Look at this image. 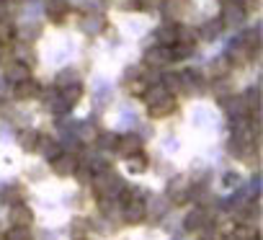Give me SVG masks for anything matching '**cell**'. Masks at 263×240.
<instances>
[{"label": "cell", "mask_w": 263, "mask_h": 240, "mask_svg": "<svg viewBox=\"0 0 263 240\" xmlns=\"http://www.w3.org/2000/svg\"><path fill=\"white\" fill-rule=\"evenodd\" d=\"M90 186H93V194H96L98 199H119V194L126 189V181H124L116 171L106 168V171H101V173H93Z\"/></svg>", "instance_id": "cell-1"}, {"label": "cell", "mask_w": 263, "mask_h": 240, "mask_svg": "<svg viewBox=\"0 0 263 240\" xmlns=\"http://www.w3.org/2000/svg\"><path fill=\"white\" fill-rule=\"evenodd\" d=\"M191 178L189 176H171L168 186H165V196L171 199V204H183L191 199Z\"/></svg>", "instance_id": "cell-2"}, {"label": "cell", "mask_w": 263, "mask_h": 240, "mask_svg": "<svg viewBox=\"0 0 263 240\" xmlns=\"http://www.w3.org/2000/svg\"><path fill=\"white\" fill-rule=\"evenodd\" d=\"M204 227H214V214L209 212V207H194L186 217H183V230L189 232H201Z\"/></svg>", "instance_id": "cell-3"}, {"label": "cell", "mask_w": 263, "mask_h": 240, "mask_svg": "<svg viewBox=\"0 0 263 240\" xmlns=\"http://www.w3.org/2000/svg\"><path fill=\"white\" fill-rule=\"evenodd\" d=\"M171 62H173V52H171V47L155 44V47L145 49V67H150V70H165Z\"/></svg>", "instance_id": "cell-4"}, {"label": "cell", "mask_w": 263, "mask_h": 240, "mask_svg": "<svg viewBox=\"0 0 263 240\" xmlns=\"http://www.w3.org/2000/svg\"><path fill=\"white\" fill-rule=\"evenodd\" d=\"M52 163V173H57L60 178H67V176H72L75 173V168L80 165V158L75 155V153H67V150H62L54 160H49Z\"/></svg>", "instance_id": "cell-5"}, {"label": "cell", "mask_w": 263, "mask_h": 240, "mask_svg": "<svg viewBox=\"0 0 263 240\" xmlns=\"http://www.w3.org/2000/svg\"><path fill=\"white\" fill-rule=\"evenodd\" d=\"M219 108L227 114V116H250V108L245 103L242 96H235V93H227V96H219Z\"/></svg>", "instance_id": "cell-6"}, {"label": "cell", "mask_w": 263, "mask_h": 240, "mask_svg": "<svg viewBox=\"0 0 263 240\" xmlns=\"http://www.w3.org/2000/svg\"><path fill=\"white\" fill-rule=\"evenodd\" d=\"M145 147V140L140 137V132H126V135H119V140H116V153L119 155H135V153H140Z\"/></svg>", "instance_id": "cell-7"}, {"label": "cell", "mask_w": 263, "mask_h": 240, "mask_svg": "<svg viewBox=\"0 0 263 240\" xmlns=\"http://www.w3.org/2000/svg\"><path fill=\"white\" fill-rule=\"evenodd\" d=\"M39 93H42V85H39L34 78H26V80L11 85V96H13L16 101H34Z\"/></svg>", "instance_id": "cell-8"}, {"label": "cell", "mask_w": 263, "mask_h": 240, "mask_svg": "<svg viewBox=\"0 0 263 240\" xmlns=\"http://www.w3.org/2000/svg\"><path fill=\"white\" fill-rule=\"evenodd\" d=\"M222 24L224 26H240L245 24L248 19V11L242 8V3H230V0H224V6H222Z\"/></svg>", "instance_id": "cell-9"}, {"label": "cell", "mask_w": 263, "mask_h": 240, "mask_svg": "<svg viewBox=\"0 0 263 240\" xmlns=\"http://www.w3.org/2000/svg\"><path fill=\"white\" fill-rule=\"evenodd\" d=\"M8 217H11V225H21V227H31L34 225V209L29 204H24V201L11 204Z\"/></svg>", "instance_id": "cell-10"}, {"label": "cell", "mask_w": 263, "mask_h": 240, "mask_svg": "<svg viewBox=\"0 0 263 240\" xmlns=\"http://www.w3.org/2000/svg\"><path fill=\"white\" fill-rule=\"evenodd\" d=\"M72 135H75V140H78L80 145H93L96 137H98V127H96L93 119H85V122L72 124Z\"/></svg>", "instance_id": "cell-11"}, {"label": "cell", "mask_w": 263, "mask_h": 240, "mask_svg": "<svg viewBox=\"0 0 263 240\" xmlns=\"http://www.w3.org/2000/svg\"><path fill=\"white\" fill-rule=\"evenodd\" d=\"M78 26H80V31H83V34L96 36V34H101V31L106 29V19H103L98 11H93V13H85V16L78 21Z\"/></svg>", "instance_id": "cell-12"}, {"label": "cell", "mask_w": 263, "mask_h": 240, "mask_svg": "<svg viewBox=\"0 0 263 240\" xmlns=\"http://www.w3.org/2000/svg\"><path fill=\"white\" fill-rule=\"evenodd\" d=\"M26 78H31V65H26V62H21V60H13V62H8L6 65V80L13 85V83H21V80H26Z\"/></svg>", "instance_id": "cell-13"}, {"label": "cell", "mask_w": 263, "mask_h": 240, "mask_svg": "<svg viewBox=\"0 0 263 240\" xmlns=\"http://www.w3.org/2000/svg\"><path fill=\"white\" fill-rule=\"evenodd\" d=\"M36 150H39V155L44 158V160H54L60 153H62V145H60V140H54V137H47V135H39V142H36Z\"/></svg>", "instance_id": "cell-14"}, {"label": "cell", "mask_w": 263, "mask_h": 240, "mask_svg": "<svg viewBox=\"0 0 263 240\" xmlns=\"http://www.w3.org/2000/svg\"><path fill=\"white\" fill-rule=\"evenodd\" d=\"M0 201L3 204H16V201H24V186L18 181H8L0 186Z\"/></svg>", "instance_id": "cell-15"}, {"label": "cell", "mask_w": 263, "mask_h": 240, "mask_svg": "<svg viewBox=\"0 0 263 240\" xmlns=\"http://www.w3.org/2000/svg\"><path fill=\"white\" fill-rule=\"evenodd\" d=\"M147 111H150V116H153V119L171 116V114L176 111V96H165V98H160L158 103H150V106H147Z\"/></svg>", "instance_id": "cell-16"}, {"label": "cell", "mask_w": 263, "mask_h": 240, "mask_svg": "<svg viewBox=\"0 0 263 240\" xmlns=\"http://www.w3.org/2000/svg\"><path fill=\"white\" fill-rule=\"evenodd\" d=\"M253 54H255V52H250V49L240 42V36H237V39L230 44V49H227V57H230V62H232V65H235V62H237V65H240V62H248Z\"/></svg>", "instance_id": "cell-17"}, {"label": "cell", "mask_w": 263, "mask_h": 240, "mask_svg": "<svg viewBox=\"0 0 263 240\" xmlns=\"http://www.w3.org/2000/svg\"><path fill=\"white\" fill-rule=\"evenodd\" d=\"M145 207H147V217L158 219V217H165L168 214L171 199L168 196H150V204H145Z\"/></svg>", "instance_id": "cell-18"}, {"label": "cell", "mask_w": 263, "mask_h": 240, "mask_svg": "<svg viewBox=\"0 0 263 240\" xmlns=\"http://www.w3.org/2000/svg\"><path fill=\"white\" fill-rule=\"evenodd\" d=\"M155 39H158V44H163V47H173L176 44V39H178V26L176 24H163L158 31H155Z\"/></svg>", "instance_id": "cell-19"}, {"label": "cell", "mask_w": 263, "mask_h": 240, "mask_svg": "<svg viewBox=\"0 0 263 240\" xmlns=\"http://www.w3.org/2000/svg\"><path fill=\"white\" fill-rule=\"evenodd\" d=\"M230 70H232V62L227 54H219L209 62V78H227Z\"/></svg>", "instance_id": "cell-20"}, {"label": "cell", "mask_w": 263, "mask_h": 240, "mask_svg": "<svg viewBox=\"0 0 263 240\" xmlns=\"http://www.w3.org/2000/svg\"><path fill=\"white\" fill-rule=\"evenodd\" d=\"M222 31H224L222 19H212V21H206V24L199 29V39H204V42H214Z\"/></svg>", "instance_id": "cell-21"}, {"label": "cell", "mask_w": 263, "mask_h": 240, "mask_svg": "<svg viewBox=\"0 0 263 240\" xmlns=\"http://www.w3.org/2000/svg\"><path fill=\"white\" fill-rule=\"evenodd\" d=\"M126 168H129V173H145L150 168V158L142 150L135 155H126Z\"/></svg>", "instance_id": "cell-22"}, {"label": "cell", "mask_w": 263, "mask_h": 240, "mask_svg": "<svg viewBox=\"0 0 263 240\" xmlns=\"http://www.w3.org/2000/svg\"><path fill=\"white\" fill-rule=\"evenodd\" d=\"M67 13V0H49L47 3V16L52 24H62Z\"/></svg>", "instance_id": "cell-23"}, {"label": "cell", "mask_w": 263, "mask_h": 240, "mask_svg": "<svg viewBox=\"0 0 263 240\" xmlns=\"http://www.w3.org/2000/svg\"><path fill=\"white\" fill-rule=\"evenodd\" d=\"M72 83H83V75L75 67H65L54 78V88H65V85H72Z\"/></svg>", "instance_id": "cell-24"}, {"label": "cell", "mask_w": 263, "mask_h": 240, "mask_svg": "<svg viewBox=\"0 0 263 240\" xmlns=\"http://www.w3.org/2000/svg\"><path fill=\"white\" fill-rule=\"evenodd\" d=\"M60 96L70 103V106H75V103H80L83 101V96H85V88H83V83H72V85H65V88H60Z\"/></svg>", "instance_id": "cell-25"}, {"label": "cell", "mask_w": 263, "mask_h": 240, "mask_svg": "<svg viewBox=\"0 0 263 240\" xmlns=\"http://www.w3.org/2000/svg\"><path fill=\"white\" fill-rule=\"evenodd\" d=\"M165 96H171V93L165 90V85H163V83H150V85H147V90L142 93V101L150 106V103H158V101H160V98H165Z\"/></svg>", "instance_id": "cell-26"}, {"label": "cell", "mask_w": 263, "mask_h": 240, "mask_svg": "<svg viewBox=\"0 0 263 240\" xmlns=\"http://www.w3.org/2000/svg\"><path fill=\"white\" fill-rule=\"evenodd\" d=\"M36 142H39V132H36V130H24V132H18V145H21V150L34 153V150H36Z\"/></svg>", "instance_id": "cell-27"}, {"label": "cell", "mask_w": 263, "mask_h": 240, "mask_svg": "<svg viewBox=\"0 0 263 240\" xmlns=\"http://www.w3.org/2000/svg\"><path fill=\"white\" fill-rule=\"evenodd\" d=\"M116 140H119V135L116 132H98V137H96V147L98 150H103V153H111L114 147H116Z\"/></svg>", "instance_id": "cell-28"}, {"label": "cell", "mask_w": 263, "mask_h": 240, "mask_svg": "<svg viewBox=\"0 0 263 240\" xmlns=\"http://www.w3.org/2000/svg\"><path fill=\"white\" fill-rule=\"evenodd\" d=\"M47 106H49V111H52L54 116H67V114H70V108H72L62 96H52V98L47 101Z\"/></svg>", "instance_id": "cell-29"}, {"label": "cell", "mask_w": 263, "mask_h": 240, "mask_svg": "<svg viewBox=\"0 0 263 240\" xmlns=\"http://www.w3.org/2000/svg\"><path fill=\"white\" fill-rule=\"evenodd\" d=\"M240 42H242L250 52H255V54H258V47H260V31H258V29H248V31H242Z\"/></svg>", "instance_id": "cell-30"}, {"label": "cell", "mask_w": 263, "mask_h": 240, "mask_svg": "<svg viewBox=\"0 0 263 240\" xmlns=\"http://www.w3.org/2000/svg\"><path fill=\"white\" fill-rule=\"evenodd\" d=\"M16 39V26L8 21V19H0V44H13Z\"/></svg>", "instance_id": "cell-31"}, {"label": "cell", "mask_w": 263, "mask_h": 240, "mask_svg": "<svg viewBox=\"0 0 263 240\" xmlns=\"http://www.w3.org/2000/svg\"><path fill=\"white\" fill-rule=\"evenodd\" d=\"M3 240H34L31 227H21V225H11V230L6 232Z\"/></svg>", "instance_id": "cell-32"}, {"label": "cell", "mask_w": 263, "mask_h": 240, "mask_svg": "<svg viewBox=\"0 0 263 240\" xmlns=\"http://www.w3.org/2000/svg\"><path fill=\"white\" fill-rule=\"evenodd\" d=\"M181 44H199V29H189V26H178V39Z\"/></svg>", "instance_id": "cell-33"}, {"label": "cell", "mask_w": 263, "mask_h": 240, "mask_svg": "<svg viewBox=\"0 0 263 240\" xmlns=\"http://www.w3.org/2000/svg\"><path fill=\"white\" fill-rule=\"evenodd\" d=\"M163 85H165V90L171 96H178L181 93V75L178 72H165L163 75Z\"/></svg>", "instance_id": "cell-34"}, {"label": "cell", "mask_w": 263, "mask_h": 240, "mask_svg": "<svg viewBox=\"0 0 263 240\" xmlns=\"http://www.w3.org/2000/svg\"><path fill=\"white\" fill-rule=\"evenodd\" d=\"M72 176H75L78 186H90V181H93V171H90L88 165H83V163L75 168V173H72Z\"/></svg>", "instance_id": "cell-35"}, {"label": "cell", "mask_w": 263, "mask_h": 240, "mask_svg": "<svg viewBox=\"0 0 263 240\" xmlns=\"http://www.w3.org/2000/svg\"><path fill=\"white\" fill-rule=\"evenodd\" d=\"M111 225H114V222H111L108 217H103V214H101V217H96V219H93V225H88V227H90V230H96V232H101V235H111V232H114V227H111Z\"/></svg>", "instance_id": "cell-36"}, {"label": "cell", "mask_w": 263, "mask_h": 240, "mask_svg": "<svg viewBox=\"0 0 263 240\" xmlns=\"http://www.w3.org/2000/svg\"><path fill=\"white\" fill-rule=\"evenodd\" d=\"M194 44H181V42H176L173 47H171V52H173V60H186V57H191L194 54Z\"/></svg>", "instance_id": "cell-37"}, {"label": "cell", "mask_w": 263, "mask_h": 240, "mask_svg": "<svg viewBox=\"0 0 263 240\" xmlns=\"http://www.w3.org/2000/svg\"><path fill=\"white\" fill-rule=\"evenodd\" d=\"M126 85H129V93H132V96H142V93L147 90V85H150V83H147V78L142 75V78H135V80H129Z\"/></svg>", "instance_id": "cell-38"}, {"label": "cell", "mask_w": 263, "mask_h": 240, "mask_svg": "<svg viewBox=\"0 0 263 240\" xmlns=\"http://www.w3.org/2000/svg\"><path fill=\"white\" fill-rule=\"evenodd\" d=\"M212 90H214L217 96H227V93H232L227 78H212Z\"/></svg>", "instance_id": "cell-39"}, {"label": "cell", "mask_w": 263, "mask_h": 240, "mask_svg": "<svg viewBox=\"0 0 263 240\" xmlns=\"http://www.w3.org/2000/svg\"><path fill=\"white\" fill-rule=\"evenodd\" d=\"M88 230H90V227H88V219H72V227H70L72 237H85Z\"/></svg>", "instance_id": "cell-40"}, {"label": "cell", "mask_w": 263, "mask_h": 240, "mask_svg": "<svg viewBox=\"0 0 263 240\" xmlns=\"http://www.w3.org/2000/svg\"><path fill=\"white\" fill-rule=\"evenodd\" d=\"M142 75H145V65H132V67L124 70V83L135 80V78H142Z\"/></svg>", "instance_id": "cell-41"}, {"label": "cell", "mask_w": 263, "mask_h": 240, "mask_svg": "<svg viewBox=\"0 0 263 240\" xmlns=\"http://www.w3.org/2000/svg\"><path fill=\"white\" fill-rule=\"evenodd\" d=\"M222 183H224L227 189H237V186L242 183V178H240L237 173H224V178H222Z\"/></svg>", "instance_id": "cell-42"}, {"label": "cell", "mask_w": 263, "mask_h": 240, "mask_svg": "<svg viewBox=\"0 0 263 240\" xmlns=\"http://www.w3.org/2000/svg\"><path fill=\"white\" fill-rule=\"evenodd\" d=\"M6 54H8V52H6V44H0V65L6 62Z\"/></svg>", "instance_id": "cell-43"}, {"label": "cell", "mask_w": 263, "mask_h": 240, "mask_svg": "<svg viewBox=\"0 0 263 240\" xmlns=\"http://www.w3.org/2000/svg\"><path fill=\"white\" fill-rule=\"evenodd\" d=\"M75 240H85V237H75Z\"/></svg>", "instance_id": "cell-44"}, {"label": "cell", "mask_w": 263, "mask_h": 240, "mask_svg": "<svg viewBox=\"0 0 263 240\" xmlns=\"http://www.w3.org/2000/svg\"><path fill=\"white\" fill-rule=\"evenodd\" d=\"M0 3H3V0H0Z\"/></svg>", "instance_id": "cell-45"}]
</instances>
